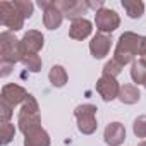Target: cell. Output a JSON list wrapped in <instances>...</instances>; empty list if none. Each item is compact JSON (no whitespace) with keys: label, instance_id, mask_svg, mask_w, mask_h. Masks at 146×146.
I'll return each instance as SVG.
<instances>
[{"label":"cell","instance_id":"obj_1","mask_svg":"<svg viewBox=\"0 0 146 146\" xmlns=\"http://www.w3.org/2000/svg\"><path fill=\"white\" fill-rule=\"evenodd\" d=\"M143 40H144V36H141L137 33H132V31L122 33L117 45H115L113 60H117L122 67L127 65V64H132L136 60V57L141 53Z\"/></svg>","mask_w":146,"mask_h":146},{"label":"cell","instance_id":"obj_2","mask_svg":"<svg viewBox=\"0 0 146 146\" xmlns=\"http://www.w3.org/2000/svg\"><path fill=\"white\" fill-rule=\"evenodd\" d=\"M23 57H24V50L21 40L16 38L12 31L0 33V60L9 64H17L23 60Z\"/></svg>","mask_w":146,"mask_h":146},{"label":"cell","instance_id":"obj_3","mask_svg":"<svg viewBox=\"0 0 146 146\" xmlns=\"http://www.w3.org/2000/svg\"><path fill=\"white\" fill-rule=\"evenodd\" d=\"M96 112L98 108L93 103H83L74 108V117L78 120V129L79 132L90 136L98 129V120H96Z\"/></svg>","mask_w":146,"mask_h":146},{"label":"cell","instance_id":"obj_4","mask_svg":"<svg viewBox=\"0 0 146 146\" xmlns=\"http://www.w3.org/2000/svg\"><path fill=\"white\" fill-rule=\"evenodd\" d=\"M0 23L12 33L24 28V17L16 9L14 2H0Z\"/></svg>","mask_w":146,"mask_h":146},{"label":"cell","instance_id":"obj_5","mask_svg":"<svg viewBox=\"0 0 146 146\" xmlns=\"http://www.w3.org/2000/svg\"><path fill=\"white\" fill-rule=\"evenodd\" d=\"M38 7L43 11V26L50 31L58 29L64 21V14L55 5V0H40Z\"/></svg>","mask_w":146,"mask_h":146},{"label":"cell","instance_id":"obj_6","mask_svg":"<svg viewBox=\"0 0 146 146\" xmlns=\"http://www.w3.org/2000/svg\"><path fill=\"white\" fill-rule=\"evenodd\" d=\"M55 5L62 11L64 17L70 21L83 19L84 14L90 11L86 0H55Z\"/></svg>","mask_w":146,"mask_h":146},{"label":"cell","instance_id":"obj_7","mask_svg":"<svg viewBox=\"0 0 146 146\" xmlns=\"http://www.w3.org/2000/svg\"><path fill=\"white\" fill-rule=\"evenodd\" d=\"M95 24H96V29L100 33L110 35V33H113L120 26V17H119V14L113 9L103 7L102 11L95 12Z\"/></svg>","mask_w":146,"mask_h":146},{"label":"cell","instance_id":"obj_8","mask_svg":"<svg viewBox=\"0 0 146 146\" xmlns=\"http://www.w3.org/2000/svg\"><path fill=\"white\" fill-rule=\"evenodd\" d=\"M96 91H98V95L102 96V100L108 103V102H113L115 98H119L120 84L117 83L115 78H110V76L102 74L100 79L96 81Z\"/></svg>","mask_w":146,"mask_h":146},{"label":"cell","instance_id":"obj_9","mask_svg":"<svg viewBox=\"0 0 146 146\" xmlns=\"http://www.w3.org/2000/svg\"><path fill=\"white\" fill-rule=\"evenodd\" d=\"M28 96H29V93H28L23 86L14 84V83H12V84H4V86H2V93H0V100L7 102V103L12 105L14 108L19 107V105H23Z\"/></svg>","mask_w":146,"mask_h":146},{"label":"cell","instance_id":"obj_10","mask_svg":"<svg viewBox=\"0 0 146 146\" xmlns=\"http://www.w3.org/2000/svg\"><path fill=\"white\" fill-rule=\"evenodd\" d=\"M112 48V36L107 33H96L90 41V52L95 58H105Z\"/></svg>","mask_w":146,"mask_h":146},{"label":"cell","instance_id":"obj_11","mask_svg":"<svg viewBox=\"0 0 146 146\" xmlns=\"http://www.w3.org/2000/svg\"><path fill=\"white\" fill-rule=\"evenodd\" d=\"M21 43H23L24 55L26 53H38L43 48V45H45V36L38 29H29L21 38Z\"/></svg>","mask_w":146,"mask_h":146},{"label":"cell","instance_id":"obj_12","mask_svg":"<svg viewBox=\"0 0 146 146\" xmlns=\"http://www.w3.org/2000/svg\"><path fill=\"white\" fill-rule=\"evenodd\" d=\"M103 141L108 146H120L125 141V127L120 122H110L103 131Z\"/></svg>","mask_w":146,"mask_h":146},{"label":"cell","instance_id":"obj_13","mask_svg":"<svg viewBox=\"0 0 146 146\" xmlns=\"http://www.w3.org/2000/svg\"><path fill=\"white\" fill-rule=\"evenodd\" d=\"M41 125V117H40V112H28L24 108L19 110L17 113V127L23 134H28L29 131L36 129Z\"/></svg>","mask_w":146,"mask_h":146},{"label":"cell","instance_id":"obj_14","mask_svg":"<svg viewBox=\"0 0 146 146\" xmlns=\"http://www.w3.org/2000/svg\"><path fill=\"white\" fill-rule=\"evenodd\" d=\"M93 33V23L88 21L86 17L83 19H76L70 23V28H69V36L72 40H86L90 35Z\"/></svg>","mask_w":146,"mask_h":146},{"label":"cell","instance_id":"obj_15","mask_svg":"<svg viewBox=\"0 0 146 146\" xmlns=\"http://www.w3.org/2000/svg\"><path fill=\"white\" fill-rule=\"evenodd\" d=\"M50 136L41 125L24 134V146H50Z\"/></svg>","mask_w":146,"mask_h":146},{"label":"cell","instance_id":"obj_16","mask_svg":"<svg viewBox=\"0 0 146 146\" xmlns=\"http://www.w3.org/2000/svg\"><path fill=\"white\" fill-rule=\"evenodd\" d=\"M119 100L124 105H134V103H137L141 100V91L134 84H124V86H120Z\"/></svg>","mask_w":146,"mask_h":146},{"label":"cell","instance_id":"obj_17","mask_svg":"<svg viewBox=\"0 0 146 146\" xmlns=\"http://www.w3.org/2000/svg\"><path fill=\"white\" fill-rule=\"evenodd\" d=\"M48 79H50V83H52L53 88H64L67 84L69 76H67V70L62 65L57 64V65H52V69L48 72Z\"/></svg>","mask_w":146,"mask_h":146},{"label":"cell","instance_id":"obj_18","mask_svg":"<svg viewBox=\"0 0 146 146\" xmlns=\"http://www.w3.org/2000/svg\"><path fill=\"white\" fill-rule=\"evenodd\" d=\"M120 5L124 7L125 14L131 19H139L144 14V4L141 2V0H122Z\"/></svg>","mask_w":146,"mask_h":146},{"label":"cell","instance_id":"obj_19","mask_svg":"<svg viewBox=\"0 0 146 146\" xmlns=\"http://www.w3.org/2000/svg\"><path fill=\"white\" fill-rule=\"evenodd\" d=\"M131 79L136 84L146 83V62L143 58H137L131 64Z\"/></svg>","mask_w":146,"mask_h":146},{"label":"cell","instance_id":"obj_20","mask_svg":"<svg viewBox=\"0 0 146 146\" xmlns=\"http://www.w3.org/2000/svg\"><path fill=\"white\" fill-rule=\"evenodd\" d=\"M21 64H23L29 72H40V70H41V65H43V62H41V58H40L38 53H26V55L23 57Z\"/></svg>","mask_w":146,"mask_h":146},{"label":"cell","instance_id":"obj_21","mask_svg":"<svg viewBox=\"0 0 146 146\" xmlns=\"http://www.w3.org/2000/svg\"><path fill=\"white\" fill-rule=\"evenodd\" d=\"M0 132H2V139H0V143H2V146H7L9 143H12V139L16 136V127L11 122H2V125H0Z\"/></svg>","mask_w":146,"mask_h":146},{"label":"cell","instance_id":"obj_22","mask_svg":"<svg viewBox=\"0 0 146 146\" xmlns=\"http://www.w3.org/2000/svg\"><path fill=\"white\" fill-rule=\"evenodd\" d=\"M132 132H134L136 137H139L143 141L146 139V115H139V117L134 119V122H132Z\"/></svg>","mask_w":146,"mask_h":146},{"label":"cell","instance_id":"obj_23","mask_svg":"<svg viewBox=\"0 0 146 146\" xmlns=\"http://www.w3.org/2000/svg\"><path fill=\"white\" fill-rule=\"evenodd\" d=\"M14 5L23 14L24 19H29L33 16V12H35V4L29 2V0H14Z\"/></svg>","mask_w":146,"mask_h":146},{"label":"cell","instance_id":"obj_24","mask_svg":"<svg viewBox=\"0 0 146 146\" xmlns=\"http://www.w3.org/2000/svg\"><path fill=\"white\" fill-rule=\"evenodd\" d=\"M122 65L117 62V60H113V58H110L105 65H103V74L105 76H110V78H115L117 79V76L120 74V72H122Z\"/></svg>","mask_w":146,"mask_h":146},{"label":"cell","instance_id":"obj_25","mask_svg":"<svg viewBox=\"0 0 146 146\" xmlns=\"http://www.w3.org/2000/svg\"><path fill=\"white\" fill-rule=\"evenodd\" d=\"M12 115H14V107L9 105L4 100H0V120L2 122H11Z\"/></svg>","mask_w":146,"mask_h":146},{"label":"cell","instance_id":"obj_26","mask_svg":"<svg viewBox=\"0 0 146 146\" xmlns=\"http://www.w3.org/2000/svg\"><path fill=\"white\" fill-rule=\"evenodd\" d=\"M0 69H2V70H0V76L7 78L11 72H12V69H14V64H9V62H2V60H0Z\"/></svg>","mask_w":146,"mask_h":146},{"label":"cell","instance_id":"obj_27","mask_svg":"<svg viewBox=\"0 0 146 146\" xmlns=\"http://www.w3.org/2000/svg\"><path fill=\"white\" fill-rule=\"evenodd\" d=\"M86 2H88V7L93 9L95 12H98V11H102V9L105 7V2H103V0H96V2H93V0H86Z\"/></svg>","mask_w":146,"mask_h":146},{"label":"cell","instance_id":"obj_28","mask_svg":"<svg viewBox=\"0 0 146 146\" xmlns=\"http://www.w3.org/2000/svg\"><path fill=\"white\" fill-rule=\"evenodd\" d=\"M139 57L146 62V36H144V40H143V46H141V53H139Z\"/></svg>","mask_w":146,"mask_h":146},{"label":"cell","instance_id":"obj_29","mask_svg":"<svg viewBox=\"0 0 146 146\" xmlns=\"http://www.w3.org/2000/svg\"><path fill=\"white\" fill-rule=\"evenodd\" d=\"M137 146H146V139H144V141H141V143H137Z\"/></svg>","mask_w":146,"mask_h":146},{"label":"cell","instance_id":"obj_30","mask_svg":"<svg viewBox=\"0 0 146 146\" xmlns=\"http://www.w3.org/2000/svg\"><path fill=\"white\" fill-rule=\"evenodd\" d=\"M143 86H144V88H146V83H144V84H143Z\"/></svg>","mask_w":146,"mask_h":146}]
</instances>
